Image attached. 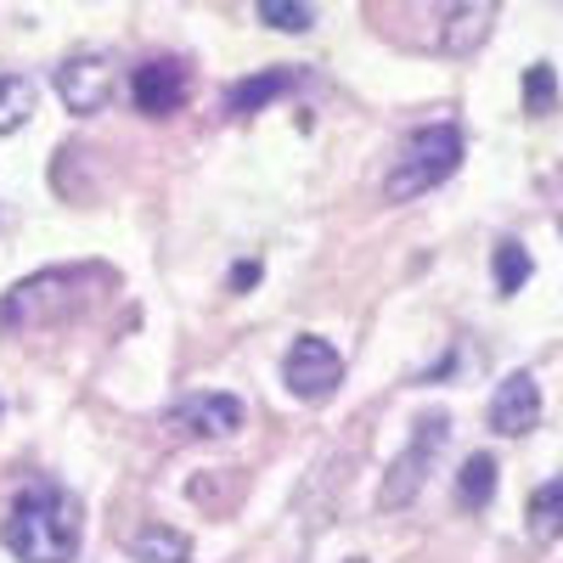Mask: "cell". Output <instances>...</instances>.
Wrapping results in <instances>:
<instances>
[{"label": "cell", "mask_w": 563, "mask_h": 563, "mask_svg": "<svg viewBox=\"0 0 563 563\" xmlns=\"http://www.w3.org/2000/svg\"><path fill=\"white\" fill-rule=\"evenodd\" d=\"M496 23V0H384L378 29L411 52L467 57L479 52Z\"/></svg>", "instance_id": "obj_1"}, {"label": "cell", "mask_w": 563, "mask_h": 563, "mask_svg": "<svg viewBox=\"0 0 563 563\" xmlns=\"http://www.w3.org/2000/svg\"><path fill=\"white\" fill-rule=\"evenodd\" d=\"M102 282H108V271H97V265L23 276L18 288L0 294V327H7V333H18V327H23V333H29V327H52V321L74 316L90 299L85 288H102Z\"/></svg>", "instance_id": "obj_3"}, {"label": "cell", "mask_w": 563, "mask_h": 563, "mask_svg": "<svg viewBox=\"0 0 563 563\" xmlns=\"http://www.w3.org/2000/svg\"><path fill=\"white\" fill-rule=\"evenodd\" d=\"M29 113H34V79H23V74H0V135L23 130Z\"/></svg>", "instance_id": "obj_13"}, {"label": "cell", "mask_w": 563, "mask_h": 563, "mask_svg": "<svg viewBox=\"0 0 563 563\" xmlns=\"http://www.w3.org/2000/svg\"><path fill=\"white\" fill-rule=\"evenodd\" d=\"M113 90H119V74H113V57L108 52H79L57 68V97L68 102V113L90 119V113H102L113 102Z\"/></svg>", "instance_id": "obj_7"}, {"label": "cell", "mask_w": 563, "mask_h": 563, "mask_svg": "<svg viewBox=\"0 0 563 563\" xmlns=\"http://www.w3.org/2000/svg\"><path fill=\"white\" fill-rule=\"evenodd\" d=\"M558 501H563V485L558 479H547L541 490H536V501H530V530L547 541V536H558Z\"/></svg>", "instance_id": "obj_17"}, {"label": "cell", "mask_w": 563, "mask_h": 563, "mask_svg": "<svg viewBox=\"0 0 563 563\" xmlns=\"http://www.w3.org/2000/svg\"><path fill=\"white\" fill-rule=\"evenodd\" d=\"M243 400L238 395H192V400H180L175 411H169V429L175 434H186V440H231L243 429Z\"/></svg>", "instance_id": "obj_9"}, {"label": "cell", "mask_w": 563, "mask_h": 563, "mask_svg": "<svg viewBox=\"0 0 563 563\" xmlns=\"http://www.w3.org/2000/svg\"><path fill=\"white\" fill-rule=\"evenodd\" d=\"M254 7H260V23L276 29V34H305L316 23L310 0H254Z\"/></svg>", "instance_id": "obj_14"}, {"label": "cell", "mask_w": 563, "mask_h": 563, "mask_svg": "<svg viewBox=\"0 0 563 563\" xmlns=\"http://www.w3.org/2000/svg\"><path fill=\"white\" fill-rule=\"evenodd\" d=\"M282 384H288V395L294 400H305V406H321L327 395H333L339 384H344V355L327 344L321 333H305V339H294V350L282 355Z\"/></svg>", "instance_id": "obj_6"}, {"label": "cell", "mask_w": 563, "mask_h": 563, "mask_svg": "<svg viewBox=\"0 0 563 563\" xmlns=\"http://www.w3.org/2000/svg\"><path fill=\"white\" fill-rule=\"evenodd\" d=\"M130 558L135 563H192V541L169 525H141L130 536Z\"/></svg>", "instance_id": "obj_12"}, {"label": "cell", "mask_w": 563, "mask_h": 563, "mask_svg": "<svg viewBox=\"0 0 563 563\" xmlns=\"http://www.w3.org/2000/svg\"><path fill=\"white\" fill-rule=\"evenodd\" d=\"M525 102H530V113H552V68H547V63L530 68V79H525Z\"/></svg>", "instance_id": "obj_18"}, {"label": "cell", "mask_w": 563, "mask_h": 563, "mask_svg": "<svg viewBox=\"0 0 563 563\" xmlns=\"http://www.w3.org/2000/svg\"><path fill=\"white\" fill-rule=\"evenodd\" d=\"M445 440H451V417H445V411L417 417L411 445H406V451L384 467V485H378V507H384V512H400V507L422 490V479H429V467L440 462Z\"/></svg>", "instance_id": "obj_5"}, {"label": "cell", "mask_w": 563, "mask_h": 563, "mask_svg": "<svg viewBox=\"0 0 563 563\" xmlns=\"http://www.w3.org/2000/svg\"><path fill=\"white\" fill-rule=\"evenodd\" d=\"M7 552L18 563H74L79 552V501L57 485H34L7 512Z\"/></svg>", "instance_id": "obj_2"}, {"label": "cell", "mask_w": 563, "mask_h": 563, "mask_svg": "<svg viewBox=\"0 0 563 563\" xmlns=\"http://www.w3.org/2000/svg\"><path fill=\"white\" fill-rule=\"evenodd\" d=\"M186 90H192V68H186L180 57H153V63H141L135 79H130V97L135 108L147 113V119H169L186 108Z\"/></svg>", "instance_id": "obj_8"}, {"label": "cell", "mask_w": 563, "mask_h": 563, "mask_svg": "<svg viewBox=\"0 0 563 563\" xmlns=\"http://www.w3.org/2000/svg\"><path fill=\"white\" fill-rule=\"evenodd\" d=\"M456 164H462V130L456 124H422V130L406 135L395 169L384 175V198L389 203H411V198L429 192V186L451 180Z\"/></svg>", "instance_id": "obj_4"}, {"label": "cell", "mask_w": 563, "mask_h": 563, "mask_svg": "<svg viewBox=\"0 0 563 563\" xmlns=\"http://www.w3.org/2000/svg\"><path fill=\"white\" fill-rule=\"evenodd\" d=\"M456 490H462V501L467 507H485L490 496H496V456H467L462 462V479H456Z\"/></svg>", "instance_id": "obj_15"}, {"label": "cell", "mask_w": 563, "mask_h": 563, "mask_svg": "<svg viewBox=\"0 0 563 563\" xmlns=\"http://www.w3.org/2000/svg\"><path fill=\"white\" fill-rule=\"evenodd\" d=\"M541 422V389L530 372H512V378L496 384V400H490V429L496 434H530Z\"/></svg>", "instance_id": "obj_10"}, {"label": "cell", "mask_w": 563, "mask_h": 563, "mask_svg": "<svg viewBox=\"0 0 563 563\" xmlns=\"http://www.w3.org/2000/svg\"><path fill=\"white\" fill-rule=\"evenodd\" d=\"M294 68H265V74H254V79H238V85H231L225 90V113H260L265 102H276L282 97V90H294Z\"/></svg>", "instance_id": "obj_11"}, {"label": "cell", "mask_w": 563, "mask_h": 563, "mask_svg": "<svg viewBox=\"0 0 563 563\" xmlns=\"http://www.w3.org/2000/svg\"><path fill=\"white\" fill-rule=\"evenodd\" d=\"M530 271L536 265H530V249L525 243H512V238L496 243V294H519L525 282H530Z\"/></svg>", "instance_id": "obj_16"}, {"label": "cell", "mask_w": 563, "mask_h": 563, "mask_svg": "<svg viewBox=\"0 0 563 563\" xmlns=\"http://www.w3.org/2000/svg\"><path fill=\"white\" fill-rule=\"evenodd\" d=\"M254 282H260V265H254V260L231 271V288H254Z\"/></svg>", "instance_id": "obj_19"}]
</instances>
